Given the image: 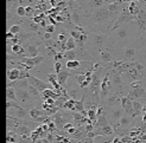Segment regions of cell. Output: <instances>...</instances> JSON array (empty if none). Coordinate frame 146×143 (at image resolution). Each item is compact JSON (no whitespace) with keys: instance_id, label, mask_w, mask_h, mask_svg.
Returning a JSON list of instances; mask_svg holds the SVG:
<instances>
[{"instance_id":"6da1fadb","label":"cell","mask_w":146,"mask_h":143,"mask_svg":"<svg viewBox=\"0 0 146 143\" xmlns=\"http://www.w3.org/2000/svg\"><path fill=\"white\" fill-rule=\"evenodd\" d=\"M100 84H101V76L100 72H93V81L89 85L90 91V101L98 103L100 101Z\"/></svg>"},{"instance_id":"7a4b0ae2","label":"cell","mask_w":146,"mask_h":143,"mask_svg":"<svg viewBox=\"0 0 146 143\" xmlns=\"http://www.w3.org/2000/svg\"><path fill=\"white\" fill-rule=\"evenodd\" d=\"M122 115H123V109L121 108V106H119V105L111 106V108H107L106 109L107 119H108L109 124H111L112 127H115L116 124H118V122L120 121V118L122 117Z\"/></svg>"},{"instance_id":"3957f363","label":"cell","mask_w":146,"mask_h":143,"mask_svg":"<svg viewBox=\"0 0 146 143\" xmlns=\"http://www.w3.org/2000/svg\"><path fill=\"white\" fill-rule=\"evenodd\" d=\"M112 88V81L109 79V72H105L104 78L101 79V84H100V99L105 101L107 98V96L109 95V91Z\"/></svg>"},{"instance_id":"277c9868","label":"cell","mask_w":146,"mask_h":143,"mask_svg":"<svg viewBox=\"0 0 146 143\" xmlns=\"http://www.w3.org/2000/svg\"><path fill=\"white\" fill-rule=\"evenodd\" d=\"M112 16L113 13L109 12L107 7H100L93 13V18L96 23H106L112 18Z\"/></svg>"},{"instance_id":"5b68a950","label":"cell","mask_w":146,"mask_h":143,"mask_svg":"<svg viewBox=\"0 0 146 143\" xmlns=\"http://www.w3.org/2000/svg\"><path fill=\"white\" fill-rule=\"evenodd\" d=\"M127 98L129 99V101H135V99H138V101L144 103L146 101V90L141 87V85L138 87V88L131 89L129 94L127 95Z\"/></svg>"},{"instance_id":"8992f818","label":"cell","mask_w":146,"mask_h":143,"mask_svg":"<svg viewBox=\"0 0 146 143\" xmlns=\"http://www.w3.org/2000/svg\"><path fill=\"white\" fill-rule=\"evenodd\" d=\"M120 99L121 96H119L118 92H114L112 95H108L107 98L105 99V104H106V108H111V106H116L120 104Z\"/></svg>"},{"instance_id":"52a82bcc","label":"cell","mask_w":146,"mask_h":143,"mask_svg":"<svg viewBox=\"0 0 146 143\" xmlns=\"http://www.w3.org/2000/svg\"><path fill=\"white\" fill-rule=\"evenodd\" d=\"M94 133H95L96 136H111L114 134V129L111 124H107L101 128H98V129H94Z\"/></svg>"},{"instance_id":"ba28073f","label":"cell","mask_w":146,"mask_h":143,"mask_svg":"<svg viewBox=\"0 0 146 143\" xmlns=\"http://www.w3.org/2000/svg\"><path fill=\"white\" fill-rule=\"evenodd\" d=\"M112 85H114L118 90L122 88V77L115 70H112Z\"/></svg>"},{"instance_id":"9c48e42d","label":"cell","mask_w":146,"mask_h":143,"mask_svg":"<svg viewBox=\"0 0 146 143\" xmlns=\"http://www.w3.org/2000/svg\"><path fill=\"white\" fill-rule=\"evenodd\" d=\"M43 60H44V57H40V56H36V57H32V58H29V59H24L23 62L27 65V69H30L35 65H38L40 64Z\"/></svg>"},{"instance_id":"30bf717a","label":"cell","mask_w":146,"mask_h":143,"mask_svg":"<svg viewBox=\"0 0 146 143\" xmlns=\"http://www.w3.org/2000/svg\"><path fill=\"white\" fill-rule=\"evenodd\" d=\"M30 81H31V84H32V87L36 88L39 92H43L44 90L48 89V85L44 83V82H42L39 79H37V78H35V77H31L30 78Z\"/></svg>"},{"instance_id":"8fae6325","label":"cell","mask_w":146,"mask_h":143,"mask_svg":"<svg viewBox=\"0 0 146 143\" xmlns=\"http://www.w3.org/2000/svg\"><path fill=\"white\" fill-rule=\"evenodd\" d=\"M106 40H107V37L105 34H102V33H99V34H95L93 37V41H94V44H95L99 49H101L102 46H104L106 44Z\"/></svg>"},{"instance_id":"7c38bea8","label":"cell","mask_w":146,"mask_h":143,"mask_svg":"<svg viewBox=\"0 0 146 143\" xmlns=\"http://www.w3.org/2000/svg\"><path fill=\"white\" fill-rule=\"evenodd\" d=\"M69 76H70V73L68 72V71L61 70L60 72L57 73V82H58V84H60L61 87H64L65 83H67V81H68Z\"/></svg>"},{"instance_id":"4fadbf2b","label":"cell","mask_w":146,"mask_h":143,"mask_svg":"<svg viewBox=\"0 0 146 143\" xmlns=\"http://www.w3.org/2000/svg\"><path fill=\"white\" fill-rule=\"evenodd\" d=\"M84 137H87V131L84 130V128H81V127L76 128L75 133L71 134V138L72 140H76V141H80V140H82Z\"/></svg>"},{"instance_id":"5bb4252c","label":"cell","mask_w":146,"mask_h":143,"mask_svg":"<svg viewBox=\"0 0 146 143\" xmlns=\"http://www.w3.org/2000/svg\"><path fill=\"white\" fill-rule=\"evenodd\" d=\"M132 105H133V110H134L135 117L141 115V113H143V102L135 99V101H132Z\"/></svg>"},{"instance_id":"9a60e30c","label":"cell","mask_w":146,"mask_h":143,"mask_svg":"<svg viewBox=\"0 0 146 143\" xmlns=\"http://www.w3.org/2000/svg\"><path fill=\"white\" fill-rule=\"evenodd\" d=\"M100 59L104 64H108V63H111L113 57L108 51H100Z\"/></svg>"},{"instance_id":"2e32d148","label":"cell","mask_w":146,"mask_h":143,"mask_svg":"<svg viewBox=\"0 0 146 143\" xmlns=\"http://www.w3.org/2000/svg\"><path fill=\"white\" fill-rule=\"evenodd\" d=\"M128 12L129 14H132V16H137L138 13H139L140 11V6L138 5L135 1H132V3H129V6H128Z\"/></svg>"},{"instance_id":"e0dca14e","label":"cell","mask_w":146,"mask_h":143,"mask_svg":"<svg viewBox=\"0 0 146 143\" xmlns=\"http://www.w3.org/2000/svg\"><path fill=\"white\" fill-rule=\"evenodd\" d=\"M68 96H69L71 99H74V101H80V99L83 98V95H81V92H80L78 90H76V89L69 90V91H68Z\"/></svg>"},{"instance_id":"ac0fdd59","label":"cell","mask_w":146,"mask_h":143,"mask_svg":"<svg viewBox=\"0 0 146 143\" xmlns=\"http://www.w3.org/2000/svg\"><path fill=\"white\" fill-rule=\"evenodd\" d=\"M116 30V37H118L119 39H122V38H126V35L128 34V31H127V28L125 26H119L118 28H115Z\"/></svg>"},{"instance_id":"d6986e66","label":"cell","mask_w":146,"mask_h":143,"mask_svg":"<svg viewBox=\"0 0 146 143\" xmlns=\"http://www.w3.org/2000/svg\"><path fill=\"white\" fill-rule=\"evenodd\" d=\"M63 56H64V58H67L68 60H77V51H76V49L63 52Z\"/></svg>"},{"instance_id":"ffe728a7","label":"cell","mask_w":146,"mask_h":143,"mask_svg":"<svg viewBox=\"0 0 146 143\" xmlns=\"http://www.w3.org/2000/svg\"><path fill=\"white\" fill-rule=\"evenodd\" d=\"M93 141L94 143H112L113 138H111L109 136H95Z\"/></svg>"},{"instance_id":"44dd1931","label":"cell","mask_w":146,"mask_h":143,"mask_svg":"<svg viewBox=\"0 0 146 143\" xmlns=\"http://www.w3.org/2000/svg\"><path fill=\"white\" fill-rule=\"evenodd\" d=\"M76 49V41L74 38H68L65 41V51H70V50H75Z\"/></svg>"},{"instance_id":"7402d4cb","label":"cell","mask_w":146,"mask_h":143,"mask_svg":"<svg viewBox=\"0 0 146 143\" xmlns=\"http://www.w3.org/2000/svg\"><path fill=\"white\" fill-rule=\"evenodd\" d=\"M127 73L129 75V77L132 78L133 81H139V77H140V72H138V71L132 66V68H129L128 69V71H127Z\"/></svg>"},{"instance_id":"603a6c76","label":"cell","mask_w":146,"mask_h":143,"mask_svg":"<svg viewBox=\"0 0 146 143\" xmlns=\"http://www.w3.org/2000/svg\"><path fill=\"white\" fill-rule=\"evenodd\" d=\"M80 64H81L80 60H68L67 64H65V66L69 70H75V69L80 68Z\"/></svg>"},{"instance_id":"cb8c5ba5","label":"cell","mask_w":146,"mask_h":143,"mask_svg":"<svg viewBox=\"0 0 146 143\" xmlns=\"http://www.w3.org/2000/svg\"><path fill=\"white\" fill-rule=\"evenodd\" d=\"M74 105H75V101H74V99H71V98H69L68 101H67V102H65V103L63 104V108H62V109H67V110L75 111Z\"/></svg>"},{"instance_id":"d4e9b609","label":"cell","mask_w":146,"mask_h":143,"mask_svg":"<svg viewBox=\"0 0 146 143\" xmlns=\"http://www.w3.org/2000/svg\"><path fill=\"white\" fill-rule=\"evenodd\" d=\"M135 54V50L133 47H126L125 49V58L127 59H132Z\"/></svg>"},{"instance_id":"484cf974","label":"cell","mask_w":146,"mask_h":143,"mask_svg":"<svg viewBox=\"0 0 146 143\" xmlns=\"http://www.w3.org/2000/svg\"><path fill=\"white\" fill-rule=\"evenodd\" d=\"M30 115H31V117H32L33 119H36L37 117L44 115V111H42L40 109H32V110L30 111Z\"/></svg>"},{"instance_id":"4316f807","label":"cell","mask_w":146,"mask_h":143,"mask_svg":"<svg viewBox=\"0 0 146 143\" xmlns=\"http://www.w3.org/2000/svg\"><path fill=\"white\" fill-rule=\"evenodd\" d=\"M88 38H89V35L87 34V33H81V35H80V38H78V40L76 41V44L78 43V45H82V44H84V43L88 40Z\"/></svg>"},{"instance_id":"83f0119b","label":"cell","mask_w":146,"mask_h":143,"mask_svg":"<svg viewBox=\"0 0 146 143\" xmlns=\"http://www.w3.org/2000/svg\"><path fill=\"white\" fill-rule=\"evenodd\" d=\"M90 5L94 9H100V7H102V5H104V0H92Z\"/></svg>"},{"instance_id":"f1b7e54d","label":"cell","mask_w":146,"mask_h":143,"mask_svg":"<svg viewBox=\"0 0 146 143\" xmlns=\"http://www.w3.org/2000/svg\"><path fill=\"white\" fill-rule=\"evenodd\" d=\"M9 77H10V79H12V81L17 79V78L19 77V71H18V70H13V71H11V72L9 73Z\"/></svg>"},{"instance_id":"f546056e","label":"cell","mask_w":146,"mask_h":143,"mask_svg":"<svg viewBox=\"0 0 146 143\" xmlns=\"http://www.w3.org/2000/svg\"><path fill=\"white\" fill-rule=\"evenodd\" d=\"M46 77H48V81L52 84L54 82H57V73H48L46 75Z\"/></svg>"},{"instance_id":"4dcf8cb0","label":"cell","mask_w":146,"mask_h":143,"mask_svg":"<svg viewBox=\"0 0 146 143\" xmlns=\"http://www.w3.org/2000/svg\"><path fill=\"white\" fill-rule=\"evenodd\" d=\"M86 78H87V77H86L84 73H83V75H76V82H77V84L81 85V84L86 81Z\"/></svg>"},{"instance_id":"1f68e13d","label":"cell","mask_w":146,"mask_h":143,"mask_svg":"<svg viewBox=\"0 0 146 143\" xmlns=\"http://www.w3.org/2000/svg\"><path fill=\"white\" fill-rule=\"evenodd\" d=\"M70 34H71V38L75 39V41H77L78 38H80V35H81V33H80L78 31H76V30H72V31L70 32Z\"/></svg>"},{"instance_id":"d6a6232c","label":"cell","mask_w":146,"mask_h":143,"mask_svg":"<svg viewBox=\"0 0 146 143\" xmlns=\"http://www.w3.org/2000/svg\"><path fill=\"white\" fill-rule=\"evenodd\" d=\"M37 53H38V51H37V49H36L35 46H30V47H29V54H30V56L36 57V56H37Z\"/></svg>"},{"instance_id":"836d02e7","label":"cell","mask_w":146,"mask_h":143,"mask_svg":"<svg viewBox=\"0 0 146 143\" xmlns=\"http://www.w3.org/2000/svg\"><path fill=\"white\" fill-rule=\"evenodd\" d=\"M58 41L60 43H65L67 41V34H65V32H61L60 34H58Z\"/></svg>"},{"instance_id":"e575fe53","label":"cell","mask_w":146,"mask_h":143,"mask_svg":"<svg viewBox=\"0 0 146 143\" xmlns=\"http://www.w3.org/2000/svg\"><path fill=\"white\" fill-rule=\"evenodd\" d=\"M45 30H46L48 33H51V34H52V33L55 32V30H56V27H55V25L50 24V25H46V26H45Z\"/></svg>"},{"instance_id":"d590c367","label":"cell","mask_w":146,"mask_h":143,"mask_svg":"<svg viewBox=\"0 0 146 143\" xmlns=\"http://www.w3.org/2000/svg\"><path fill=\"white\" fill-rule=\"evenodd\" d=\"M62 70V63L61 62H55V73H58Z\"/></svg>"},{"instance_id":"8d00e7d4","label":"cell","mask_w":146,"mask_h":143,"mask_svg":"<svg viewBox=\"0 0 146 143\" xmlns=\"http://www.w3.org/2000/svg\"><path fill=\"white\" fill-rule=\"evenodd\" d=\"M63 53L62 52H57L55 56H54V60L55 62H61V59H63Z\"/></svg>"},{"instance_id":"74e56055","label":"cell","mask_w":146,"mask_h":143,"mask_svg":"<svg viewBox=\"0 0 146 143\" xmlns=\"http://www.w3.org/2000/svg\"><path fill=\"white\" fill-rule=\"evenodd\" d=\"M140 85H141V82H140V81H133L132 83L129 84V88H131V89H134V88L140 87Z\"/></svg>"},{"instance_id":"f35d334b","label":"cell","mask_w":146,"mask_h":143,"mask_svg":"<svg viewBox=\"0 0 146 143\" xmlns=\"http://www.w3.org/2000/svg\"><path fill=\"white\" fill-rule=\"evenodd\" d=\"M94 138H89V137H84V138H82V140H80V141H77V143H94V141H93Z\"/></svg>"},{"instance_id":"ab89813d","label":"cell","mask_w":146,"mask_h":143,"mask_svg":"<svg viewBox=\"0 0 146 143\" xmlns=\"http://www.w3.org/2000/svg\"><path fill=\"white\" fill-rule=\"evenodd\" d=\"M33 13H35V10L32 7H26L25 9V16H32Z\"/></svg>"},{"instance_id":"60d3db41","label":"cell","mask_w":146,"mask_h":143,"mask_svg":"<svg viewBox=\"0 0 146 143\" xmlns=\"http://www.w3.org/2000/svg\"><path fill=\"white\" fill-rule=\"evenodd\" d=\"M17 13L19 14V16H25V7L19 6L18 9H17Z\"/></svg>"},{"instance_id":"b9f144b4","label":"cell","mask_w":146,"mask_h":143,"mask_svg":"<svg viewBox=\"0 0 146 143\" xmlns=\"http://www.w3.org/2000/svg\"><path fill=\"white\" fill-rule=\"evenodd\" d=\"M72 127H74V125H72V123H69V122H67V123H65V124L63 125V128H62V129H63L64 131H67V130L71 129V128H72Z\"/></svg>"},{"instance_id":"7bdbcfd3","label":"cell","mask_w":146,"mask_h":143,"mask_svg":"<svg viewBox=\"0 0 146 143\" xmlns=\"http://www.w3.org/2000/svg\"><path fill=\"white\" fill-rule=\"evenodd\" d=\"M84 130H86L87 133L93 131V130H94V125H93V124H90V123H87V125L84 127Z\"/></svg>"},{"instance_id":"ee69618b","label":"cell","mask_w":146,"mask_h":143,"mask_svg":"<svg viewBox=\"0 0 146 143\" xmlns=\"http://www.w3.org/2000/svg\"><path fill=\"white\" fill-rule=\"evenodd\" d=\"M30 90H31V94L33 95V96H36V97H39V91L36 89V88H33V87H31L30 88Z\"/></svg>"},{"instance_id":"f6af8a7d","label":"cell","mask_w":146,"mask_h":143,"mask_svg":"<svg viewBox=\"0 0 146 143\" xmlns=\"http://www.w3.org/2000/svg\"><path fill=\"white\" fill-rule=\"evenodd\" d=\"M19 30H20V27H19L18 25H14V26H12V28H11V32H12V33H18Z\"/></svg>"},{"instance_id":"bcb514c9","label":"cell","mask_w":146,"mask_h":143,"mask_svg":"<svg viewBox=\"0 0 146 143\" xmlns=\"http://www.w3.org/2000/svg\"><path fill=\"white\" fill-rule=\"evenodd\" d=\"M45 103L49 104V105H55V99L54 98H46Z\"/></svg>"},{"instance_id":"7dc6e473","label":"cell","mask_w":146,"mask_h":143,"mask_svg":"<svg viewBox=\"0 0 146 143\" xmlns=\"http://www.w3.org/2000/svg\"><path fill=\"white\" fill-rule=\"evenodd\" d=\"M43 18H44V14H40V17L35 18V21H36V23H39V24H40V21L43 20Z\"/></svg>"},{"instance_id":"c3c4849f","label":"cell","mask_w":146,"mask_h":143,"mask_svg":"<svg viewBox=\"0 0 146 143\" xmlns=\"http://www.w3.org/2000/svg\"><path fill=\"white\" fill-rule=\"evenodd\" d=\"M51 38H52V34H51V33H48V32H45V34H44V39L49 40V39H51Z\"/></svg>"},{"instance_id":"681fc988","label":"cell","mask_w":146,"mask_h":143,"mask_svg":"<svg viewBox=\"0 0 146 143\" xmlns=\"http://www.w3.org/2000/svg\"><path fill=\"white\" fill-rule=\"evenodd\" d=\"M55 18H56V21H57V23H61V21H63V18H62L61 16H55Z\"/></svg>"},{"instance_id":"f907efd6","label":"cell","mask_w":146,"mask_h":143,"mask_svg":"<svg viewBox=\"0 0 146 143\" xmlns=\"http://www.w3.org/2000/svg\"><path fill=\"white\" fill-rule=\"evenodd\" d=\"M143 123H146V111H143Z\"/></svg>"},{"instance_id":"816d5d0a","label":"cell","mask_w":146,"mask_h":143,"mask_svg":"<svg viewBox=\"0 0 146 143\" xmlns=\"http://www.w3.org/2000/svg\"><path fill=\"white\" fill-rule=\"evenodd\" d=\"M132 1H134V0H121V3H127V4L132 3Z\"/></svg>"},{"instance_id":"f5cc1de1","label":"cell","mask_w":146,"mask_h":143,"mask_svg":"<svg viewBox=\"0 0 146 143\" xmlns=\"http://www.w3.org/2000/svg\"><path fill=\"white\" fill-rule=\"evenodd\" d=\"M9 97L13 98V92H12V90H9Z\"/></svg>"},{"instance_id":"db71d44e","label":"cell","mask_w":146,"mask_h":143,"mask_svg":"<svg viewBox=\"0 0 146 143\" xmlns=\"http://www.w3.org/2000/svg\"><path fill=\"white\" fill-rule=\"evenodd\" d=\"M143 111H146V101L143 103Z\"/></svg>"},{"instance_id":"11a10c76","label":"cell","mask_w":146,"mask_h":143,"mask_svg":"<svg viewBox=\"0 0 146 143\" xmlns=\"http://www.w3.org/2000/svg\"><path fill=\"white\" fill-rule=\"evenodd\" d=\"M141 7H143V9H144V10H145V11H146V3H145V4H144V5H141Z\"/></svg>"},{"instance_id":"9f6ffc18","label":"cell","mask_w":146,"mask_h":143,"mask_svg":"<svg viewBox=\"0 0 146 143\" xmlns=\"http://www.w3.org/2000/svg\"><path fill=\"white\" fill-rule=\"evenodd\" d=\"M20 1H21V3H24V1H27V0H20Z\"/></svg>"},{"instance_id":"6f0895ef","label":"cell","mask_w":146,"mask_h":143,"mask_svg":"<svg viewBox=\"0 0 146 143\" xmlns=\"http://www.w3.org/2000/svg\"><path fill=\"white\" fill-rule=\"evenodd\" d=\"M134 1H141V0H134Z\"/></svg>"}]
</instances>
